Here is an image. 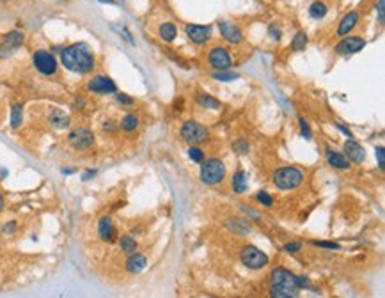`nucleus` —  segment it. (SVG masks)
Returning <instances> with one entry per match:
<instances>
[{
    "instance_id": "a211bd4d",
    "label": "nucleus",
    "mask_w": 385,
    "mask_h": 298,
    "mask_svg": "<svg viewBox=\"0 0 385 298\" xmlns=\"http://www.w3.org/2000/svg\"><path fill=\"white\" fill-rule=\"evenodd\" d=\"M146 266H148V259H146V256H142V254L134 252V254H130V257L126 259V270H128L130 273H140L142 270H146Z\"/></svg>"
},
{
    "instance_id": "0eeeda50",
    "label": "nucleus",
    "mask_w": 385,
    "mask_h": 298,
    "mask_svg": "<svg viewBox=\"0 0 385 298\" xmlns=\"http://www.w3.org/2000/svg\"><path fill=\"white\" fill-rule=\"evenodd\" d=\"M32 62L37 71L45 75V77H51L57 73V61L48 50H37L32 55Z\"/></svg>"
},
{
    "instance_id": "7c9ffc66",
    "label": "nucleus",
    "mask_w": 385,
    "mask_h": 298,
    "mask_svg": "<svg viewBox=\"0 0 385 298\" xmlns=\"http://www.w3.org/2000/svg\"><path fill=\"white\" fill-rule=\"evenodd\" d=\"M249 149H251V146H249V142H245L243 139L233 142V151L238 154H247L249 153Z\"/></svg>"
},
{
    "instance_id": "5701e85b",
    "label": "nucleus",
    "mask_w": 385,
    "mask_h": 298,
    "mask_svg": "<svg viewBox=\"0 0 385 298\" xmlns=\"http://www.w3.org/2000/svg\"><path fill=\"white\" fill-rule=\"evenodd\" d=\"M327 13H329V7L321 0H316V2H313V4L309 5V16L314 18V20H323L325 16H327Z\"/></svg>"
},
{
    "instance_id": "f257e3e1",
    "label": "nucleus",
    "mask_w": 385,
    "mask_h": 298,
    "mask_svg": "<svg viewBox=\"0 0 385 298\" xmlns=\"http://www.w3.org/2000/svg\"><path fill=\"white\" fill-rule=\"evenodd\" d=\"M62 66L73 73H91L94 69V55L85 43H75L61 51Z\"/></svg>"
},
{
    "instance_id": "2f4dec72",
    "label": "nucleus",
    "mask_w": 385,
    "mask_h": 298,
    "mask_svg": "<svg viewBox=\"0 0 385 298\" xmlns=\"http://www.w3.org/2000/svg\"><path fill=\"white\" fill-rule=\"evenodd\" d=\"M188 156H190V160L197 162V164H201V162L204 160V153H202V149L195 148V146H190V149H188Z\"/></svg>"
},
{
    "instance_id": "2eb2a0df",
    "label": "nucleus",
    "mask_w": 385,
    "mask_h": 298,
    "mask_svg": "<svg viewBox=\"0 0 385 298\" xmlns=\"http://www.w3.org/2000/svg\"><path fill=\"white\" fill-rule=\"evenodd\" d=\"M357 23H359V13H357V11H350L348 15L343 16V20H341V23H339L337 36L339 37L348 36L350 32H352L355 27H357Z\"/></svg>"
},
{
    "instance_id": "c756f323",
    "label": "nucleus",
    "mask_w": 385,
    "mask_h": 298,
    "mask_svg": "<svg viewBox=\"0 0 385 298\" xmlns=\"http://www.w3.org/2000/svg\"><path fill=\"white\" fill-rule=\"evenodd\" d=\"M213 78H215V80H218V82H233V80H236V78H238V75H236V73L224 69V71H215V73H213Z\"/></svg>"
},
{
    "instance_id": "473e14b6",
    "label": "nucleus",
    "mask_w": 385,
    "mask_h": 298,
    "mask_svg": "<svg viewBox=\"0 0 385 298\" xmlns=\"http://www.w3.org/2000/svg\"><path fill=\"white\" fill-rule=\"evenodd\" d=\"M300 132H302V137L303 139H307V140H311L313 139V132H311V126H309V123L305 121L303 117H300Z\"/></svg>"
},
{
    "instance_id": "20e7f679",
    "label": "nucleus",
    "mask_w": 385,
    "mask_h": 298,
    "mask_svg": "<svg viewBox=\"0 0 385 298\" xmlns=\"http://www.w3.org/2000/svg\"><path fill=\"white\" fill-rule=\"evenodd\" d=\"M272 180L279 190H293L302 185L303 172L297 167H281L273 172Z\"/></svg>"
},
{
    "instance_id": "f3484780",
    "label": "nucleus",
    "mask_w": 385,
    "mask_h": 298,
    "mask_svg": "<svg viewBox=\"0 0 385 298\" xmlns=\"http://www.w3.org/2000/svg\"><path fill=\"white\" fill-rule=\"evenodd\" d=\"M325 156H327V162H329V165H332L334 169H339V170L350 169V160L346 158L344 154L334 151L332 148H327V151H325Z\"/></svg>"
},
{
    "instance_id": "c03bdc74",
    "label": "nucleus",
    "mask_w": 385,
    "mask_h": 298,
    "mask_svg": "<svg viewBox=\"0 0 385 298\" xmlns=\"http://www.w3.org/2000/svg\"><path fill=\"white\" fill-rule=\"evenodd\" d=\"M103 130H107V132H114V130H117V124L114 123V121H105V124H103Z\"/></svg>"
},
{
    "instance_id": "39448f33",
    "label": "nucleus",
    "mask_w": 385,
    "mask_h": 298,
    "mask_svg": "<svg viewBox=\"0 0 385 298\" xmlns=\"http://www.w3.org/2000/svg\"><path fill=\"white\" fill-rule=\"evenodd\" d=\"M181 137H183V140H185L186 144L197 146L208 140L210 132H208V128H206L204 124L190 119V121H185L183 126H181Z\"/></svg>"
},
{
    "instance_id": "58836bf2",
    "label": "nucleus",
    "mask_w": 385,
    "mask_h": 298,
    "mask_svg": "<svg viewBox=\"0 0 385 298\" xmlns=\"http://www.w3.org/2000/svg\"><path fill=\"white\" fill-rule=\"evenodd\" d=\"M268 34H270V37H272L273 41H279V39H281V36H283V32H281V29H279L277 25H270V27H268Z\"/></svg>"
},
{
    "instance_id": "a18cd8bd",
    "label": "nucleus",
    "mask_w": 385,
    "mask_h": 298,
    "mask_svg": "<svg viewBox=\"0 0 385 298\" xmlns=\"http://www.w3.org/2000/svg\"><path fill=\"white\" fill-rule=\"evenodd\" d=\"M94 174H96V170H87V172H84L82 180H84V181H89V180H91V178H93Z\"/></svg>"
},
{
    "instance_id": "9b49d317",
    "label": "nucleus",
    "mask_w": 385,
    "mask_h": 298,
    "mask_svg": "<svg viewBox=\"0 0 385 298\" xmlns=\"http://www.w3.org/2000/svg\"><path fill=\"white\" fill-rule=\"evenodd\" d=\"M208 62H210L211 67H215L217 71H224V69H229L231 67V55L229 51L224 47H215L211 48L210 55H208Z\"/></svg>"
},
{
    "instance_id": "37998d69",
    "label": "nucleus",
    "mask_w": 385,
    "mask_h": 298,
    "mask_svg": "<svg viewBox=\"0 0 385 298\" xmlns=\"http://www.w3.org/2000/svg\"><path fill=\"white\" fill-rule=\"evenodd\" d=\"M335 128H339V130H341V132H343V133L346 135V137H348V139H353V133H352V132H350V130L346 128V126H343V124H341V123H335Z\"/></svg>"
},
{
    "instance_id": "6ab92c4d",
    "label": "nucleus",
    "mask_w": 385,
    "mask_h": 298,
    "mask_svg": "<svg viewBox=\"0 0 385 298\" xmlns=\"http://www.w3.org/2000/svg\"><path fill=\"white\" fill-rule=\"evenodd\" d=\"M25 36L20 31H11L4 36V50H16L23 43Z\"/></svg>"
},
{
    "instance_id": "09e8293b",
    "label": "nucleus",
    "mask_w": 385,
    "mask_h": 298,
    "mask_svg": "<svg viewBox=\"0 0 385 298\" xmlns=\"http://www.w3.org/2000/svg\"><path fill=\"white\" fill-rule=\"evenodd\" d=\"M2 208H4V199H2V196H0V211H2Z\"/></svg>"
},
{
    "instance_id": "7ed1b4c3",
    "label": "nucleus",
    "mask_w": 385,
    "mask_h": 298,
    "mask_svg": "<svg viewBox=\"0 0 385 298\" xmlns=\"http://www.w3.org/2000/svg\"><path fill=\"white\" fill-rule=\"evenodd\" d=\"M201 181L206 185H218L226 178V165L218 158H210L201 162Z\"/></svg>"
},
{
    "instance_id": "bb28decb",
    "label": "nucleus",
    "mask_w": 385,
    "mask_h": 298,
    "mask_svg": "<svg viewBox=\"0 0 385 298\" xmlns=\"http://www.w3.org/2000/svg\"><path fill=\"white\" fill-rule=\"evenodd\" d=\"M119 245H121V250L124 252V254H134V252H137V248H139V245H137V242H135L132 236H121V240H119Z\"/></svg>"
},
{
    "instance_id": "4be33fe9",
    "label": "nucleus",
    "mask_w": 385,
    "mask_h": 298,
    "mask_svg": "<svg viewBox=\"0 0 385 298\" xmlns=\"http://www.w3.org/2000/svg\"><path fill=\"white\" fill-rule=\"evenodd\" d=\"M50 123L55 126V128H59V130H64V128H67L69 126V117H67L66 114L62 112L61 108H55L53 112L50 114Z\"/></svg>"
},
{
    "instance_id": "79ce46f5",
    "label": "nucleus",
    "mask_w": 385,
    "mask_h": 298,
    "mask_svg": "<svg viewBox=\"0 0 385 298\" xmlns=\"http://www.w3.org/2000/svg\"><path fill=\"white\" fill-rule=\"evenodd\" d=\"M2 231L5 232V234H13V232L16 231V222H9L7 226H4V229Z\"/></svg>"
},
{
    "instance_id": "dca6fc26",
    "label": "nucleus",
    "mask_w": 385,
    "mask_h": 298,
    "mask_svg": "<svg viewBox=\"0 0 385 298\" xmlns=\"http://www.w3.org/2000/svg\"><path fill=\"white\" fill-rule=\"evenodd\" d=\"M98 236L107 243L116 242V229H114V224L108 216H103L98 222Z\"/></svg>"
},
{
    "instance_id": "ddd939ff",
    "label": "nucleus",
    "mask_w": 385,
    "mask_h": 298,
    "mask_svg": "<svg viewBox=\"0 0 385 298\" xmlns=\"http://www.w3.org/2000/svg\"><path fill=\"white\" fill-rule=\"evenodd\" d=\"M218 31H220V36L231 45L243 43V32L240 31V27L231 21H218Z\"/></svg>"
},
{
    "instance_id": "412c9836",
    "label": "nucleus",
    "mask_w": 385,
    "mask_h": 298,
    "mask_svg": "<svg viewBox=\"0 0 385 298\" xmlns=\"http://www.w3.org/2000/svg\"><path fill=\"white\" fill-rule=\"evenodd\" d=\"M176 34H178V31H176V25L174 23H170V21H165V23H162V25L158 27V36L162 41L165 43H172L176 39Z\"/></svg>"
},
{
    "instance_id": "cd10ccee",
    "label": "nucleus",
    "mask_w": 385,
    "mask_h": 298,
    "mask_svg": "<svg viewBox=\"0 0 385 298\" xmlns=\"http://www.w3.org/2000/svg\"><path fill=\"white\" fill-rule=\"evenodd\" d=\"M21 121H23V108H21V105H15L11 110V126L15 130L20 128Z\"/></svg>"
},
{
    "instance_id": "72a5a7b5",
    "label": "nucleus",
    "mask_w": 385,
    "mask_h": 298,
    "mask_svg": "<svg viewBox=\"0 0 385 298\" xmlns=\"http://www.w3.org/2000/svg\"><path fill=\"white\" fill-rule=\"evenodd\" d=\"M257 200H259V202H261L263 206H267V208H272L273 206V199L272 197H270V194H268V192H257Z\"/></svg>"
},
{
    "instance_id": "4468645a",
    "label": "nucleus",
    "mask_w": 385,
    "mask_h": 298,
    "mask_svg": "<svg viewBox=\"0 0 385 298\" xmlns=\"http://www.w3.org/2000/svg\"><path fill=\"white\" fill-rule=\"evenodd\" d=\"M344 154L348 156V160L355 162V164H362L366 160V153L364 148L360 144H357L353 139H348L344 142Z\"/></svg>"
},
{
    "instance_id": "ea45409f",
    "label": "nucleus",
    "mask_w": 385,
    "mask_h": 298,
    "mask_svg": "<svg viewBox=\"0 0 385 298\" xmlns=\"http://www.w3.org/2000/svg\"><path fill=\"white\" fill-rule=\"evenodd\" d=\"M116 99H117V103H121V105H132V103H134V99L130 98V96H126V94H123V93L116 94Z\"/></svg>"
},
{
    "instance_id": "c9c22d12",
    "label": "nucleus",
    "mask_w": 385,
    "mask_h": 298,
    "mask_svg": "<svg viewBox=\"0 0 385 298\" xmlns=\"http://www.w3.org/2000/svg\"><path fill=\"white\" fill-rule=\"evenodd\" d=\"M284 250L289 252V254H297V252L302 250V243L300 242H289L284 245Z\"/></svg>"
},
{
    "instance_id": "f704fd0d",
    "label": "nucleus",
    "mask_w": 385,
    "mask_h": 298,
    "mask_svg": "<svg viewBox=\"0 0 385 298\" xmlns=\"http://www.w3.org/2000/svg\"><path fill=\"white\" fill-rule=\"evenodd\" d=\"M313 245H314V247H319V248H327V250H339V248H341V245H339V243H334V242H318V240H314Z\"/></svg>"
},
{
    "instance_id": "49530a36",
    "label": "nucleus",
    "mask_w": 385,
    "mask_h": 298,
    "mask_svg": "<svg viewBox=\"0 0 385 298\" xmlns=\"http://www.w3.org/2000/svg\"><path fill=\"white\" fill-rule=\"evenodd\" d=\"M62 172H64V174H73L75 169H62Z\"/></svg>"
},
{
    "instance_id": "b1692460",
    "label": "nucleus",
    "mask_w": 385,
    "mask_h": 298,
    "mask_svg": "<svg viewBox=\"0 0 385 298\" xmlns=\"http://www.w3.org/2000/svg\"><path fill=\"white\" fill-rule=\"evenodd\" d=\"M226 227L229 231L236 232V234H247V232H251V226H249V222L245 220H240V218H234V220H227L226 222Z\"/></svg>"
},
{
    "instance_id": "9d476101",
    "label": "nucleus",
    "mask_w": 385,
    "mask_h": 298,
    "mask_svg": "<svg viewBox=\"0 0 385 298\" xmlns=\"http://www.w3.org/2000/svg\"><path fill=\"white\" fill-rule=\"evenodd\" d=\"M185 34L195 45H206L211 39V27L210 25H197V23H186Z\"/></svg>"
},
{
    "instance_id": "c85d7f7f",
    "label": "nucleus",
    "mask_w": 385,
    "mask_h": 298,
    "mask_svg": "<svg viewBox=\"0 0 385 298\" xmlns=\"http://www.w3.org/2000/svg\"><path fill=\"white\" fill-rule=\"evenodd\" d=\"M305 47H307V34L305 32H297V36L293 37L291 41V50L302 51Z\"/></svg>"
},
{
    "instance_id": "de8ad7c7",
    "label": "nucleus",
    "mask_w": 385,
    "mask_h": 298,
    "mask_svg": "<svg viewBox=\"0 0 385 298\" xmlns=\"http://www.w3.org/2000/svg\"><path fill=\"white\" fill-rule=\"evenodd\" d=\"M98 2H101V4H114V0H98Z\"/></svg>"
},
{
    "instance_id": "6e6552de",
    "label": "nucleus",
    "mask_w": 385,
    "mask_h": 298,
    "mask_svg": "<svg viewBox=\"0 0 385 298\" xmlns=\"http://www.w3.org/2000/svg\"><path fill=\"white\" fill-rule=\"evenodd\" d=\"M67 142L73 149L84 151V149H89L94 144V133L89 128H77L69 133Z\"/></svg>"
},
{
    "instance_id": "e433bc0d",
    "label": "nucleus",
    "mask_w": 385,
    "mask_h": 298,
    "mask_svg": "<svg viewBox=\"0 0 385 298\" xmlns=\"http://www.w3.org/2000/svg\"><path fill=\"white\" fill-rule=\"evenodd\" d=\"M376 13H378V21L384 25L385 23V0H378V4H376Z\"/></svg>"
},
{
    "instance_id": "1a4fd4ad",
    "label": "nucleus",
    "mask_w": 385,
    "mask_h": 298,
    "mask_svg": "<svg viewBox=\"0 0 385 298\" xmlns=\"http://www.w3.org/2000/svg\"><path fill=\"white\" fill-rule=\"evenodd\" d=\"M364 47H366V39L362 36H348L343 37L335 45L334 50L337 55H353V53H359Z\"/></svg>"
},
{
    "instance_id": "423d86ee",
    "label": "nucleus",
    "mask_w": 385,
    "mask_h": 298,
    "mask_svg": "<svg viewBox=\"0 0 385 298\" xmlns=\"http://www.w3.org/2000/svg\"><path fill=\"white\" fill-rule=\"evenodd\" d=\"M240 259L249 270H261L268 265V256L254 245H247L241 248Z\"/></svg>"
},
{
    "instance_id": "a878e982",
    "label": "nucleus",
    "mask_w": 385,
    "mask_h": 298,
    "mask_svg": "<svg viewBox=\"0 0 385 298\" xmlns=\"http://www.w3.org/2000/svg\"><path fill=\"white\" fill-rule=\"evenodd\" d=\"M119 126H121L124 132H134V130H137V126H139V117H137L135 114H126V116L121 119Z\"/></svg>"
},
{
    "instance_id": "f8f14e48",
    "label": "nucleus",
    "mask_w": 385,
    "mask_h": 298,
    "mask_svg": "<svg viewBox=\"0 0 385 298\" xmlns=\"http://www.w3.org/2000/svg\"><path fill=\"white\" fill-rule=\"evenodd\" d=\"M87 89L91 93H96V94H116L117 93V87H116L114 80H110V78L105 77V75H96V77L91 78L87 83Z\"/></svg>"
},
{
    "instance_id": "393cba45",
    "label": "nucleus",
    "mask_w": 385,
    "mask_h": 298,
    "mask_svg": "<svg viewBox=\"0 0 385 298\" xmlns=\"http://www.w3.org/2000/svg\"><path fill=\"white\" fill-rule=\"evenodd\" d=\"M197 103H199V107H202V108H211V110H218V108H220V101H218V99H215L213 96L204 94V93L197 94Z\"/></svg>"
},
{
    "instance_id": "f03ea898",
    "label": "nucleus",
    "mask_w": 385,
    "mask_h": 298,
    "mask_svg": "<svg viewBox=\"0 0 385 298\" xmlns=\"http://www.w3.org/2000/svg\"><path fill=\"white\" fill-rule=\"evenodd\" d=\"M297 275L286 268H275L270 275V295L273 298H295L298 297Z\"/></svg>"
},
{
    "instance_id": "a19ab883",
    "label": "nucleus",
    "mask_w": 385,
    "mask_h": 298,
    "mask_svg": "<svg viewBox=\"0 0 385 298\" xmlns=\"http://www.w3.org/2000/svg\"><path fill=\"white\" fill-rule=\"evenodd\" d=\"M297 284H298V288L300 289L309 288V281H307V277H303V275H300V277L297 275Z\"/></svg>"
},
{
    "instance_id": "aec40b11",
    "label": "nucleus",
    "mask_w": 385,
    "mask_h": 298,
    "mask_svg": "<svg viewBox=\"0 0 385 298\" xmlns=\"http://www.w3.org/2000/svg\"><path fill=\"white\" fill-rule=\"evenodd\" d=\"M231 186H233V190H234V194H243V192L247 190V186H249V176H247L245 170H236V172H234Z\"/></svg>"
},
{
    "instance_id": "4c0bfd02",
    "label": "nucleus",
    "mask_w": 385,
    "mask_h": 298,
    "mask_svg": "<svg viewBox=\"0 0 385 298\" xmlns=\"http://www.w3.org/2000/svg\"><path fill=\"white\" fill-rule=\"evenodd\" d=\"M375 154H376V158H378V167L384 170V167H385V151H384V148H382V146H378V148L375 149Z\"/></svg>"
}]
</instances>
